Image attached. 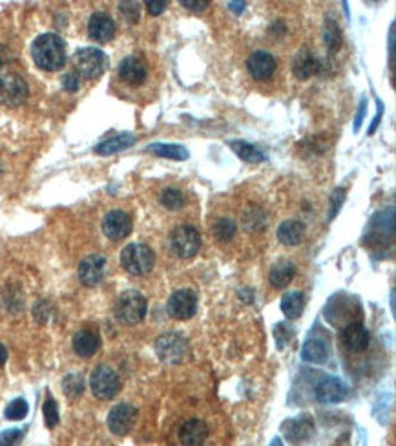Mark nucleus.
<instances>
[{
    "label": "nucleus",
    "mask_w": 396,
    "mask_h": 446,
    "mask_svg": "<svg viewBox=\"0 0 396 446\" xmlns=\"http://www.w3.org/2000/svg\"><path fill=\"white\" fill-rule=\"evenodd\" d=\"M35 65L44 72H57L66 62V44L55 33H44L31 44Z\"/></svg>",
    "instance_id": "nucleus-1"
},
{
    "label": "nucleus",
    "mask_w": 396,
    "mask_h": 446,
    "mask_svg": "<svg viewBox=\"0 0 396 446\" xmlns=\"http://www.w3.org/2000/svg\"><path fill=\"white\" fill-rule=\"evenodd\" d=\"M121 266L132 276H146L155 266V253L145 244H130L121 251Z\"/></svg>",
    "instance_id": "nucleus-2"
},
{
    "label": "nucleus",
    "mask_w": 396,
    "mask_h": 446,
    "mask_svg": "<svg viewBox=\"0 0 396 446\" xmlns=\"http://www.w3.org/2000/svg\"><path fill=\"white\" fill-rule=\"evenodd\" d=\"M146 309H148V302L145 295H141L139 291H124L115 302V317L123 324L136 326L145 318Z\"/></svg>",
    "instance_id": "nucleus-3"
},
{
    "label": "nucleus",
    "mask_w": 396,
    "mask_h": 446,
    "mask_svg": "<svg viewBox=\"0 0 396 446\" xmlns=\"http://www.w3.org/2000/svg\"><path fill=\"white\" fill-rule=\"evenodd\" d=\"M73 66L77 75L84 79H97L106 72L108 57L99 48H81L73 55Z\"/></svg>",
    "instance_id": "nucleus-4"
},
{
    "label": "nucleus",
    "mask_w": 396,
    "mask_h": 446,
    "mask_svg": "<svg viewBox=\"0 0 396 446\" xmlns=\"http://www.w3.org/2000/svg\"><path fill=\"white\" fill-rule=\"evenodd\" d=\"M155 353L163 362L168 364H181L190 355V346L183 334L165 333L155 340Z\"/></svg>",
    "instance_id": "nucleus-5"
},
{
    "label": "nucleus",
    "mask_w": 396,
    "mask_h": 446,
    "mask_svg": "<svg viewBox=\"0 0 396 446\" xmlns=\"http://www.w3.org/2000/svg\"><path fill=\"white\" fill-rule=\"evenodd\" d=\"M170 247L175 256L190 260L201 249V234L194 225H177L170 234Z\"/></svg>",
    "instance_id": "nucleus-6"
},
{
    "label": "nucleus",
    "mask_w": 396,
    "mask_h": 446,
    "mask_svg": "<svg viewBox=\"0 0 396 446\" xmlns=\"http://www.w3.org/2000/svg\"><path fill=\"white\" fill-rule=\"evenodd\" d=\"M89 388L94 391V395L101 401L114 399L115 395L121 390V379L115 374L114 369L108 366H97L94 369V374L89 377Z\"/></svg>",
    "instance_id": "nucleus-7"
},
{
    "label": "nucleus",
    "mask_w": 396,
    "mask_h": 446,
    "mask_svg": "<svg viewBox=\"0 0 396 446\" xmlns=\"http://www.w3.org/2000/svg\"><path fill=\"white\" fill-rule=\"evenodd\" d=\"M28 85L17 73L0 75V104L4 107H21L28 99Z\"/></svg>",
    "instance_id": "nucleus-8"
},
{
    "label": "nucleus",
    "mask_w": 396,
    "mask_h": 446,
    "mask_svg": "<svg viewBox=\"0 0 396 446\" xmlns=\"http://www.w3.org/2000/svg\"><path fill=\"white\" fill-rule=\"evenodd\" d=\"M168 315L175 320H190L197 311V295L192 289H179L168 298Z\"/></svg>",
    "instance_id": "nucleus-9"
},
{
    "label": "nucleus",
    "mask_w": 396,
    "mask_h": 446,
    "mask_svg": "<svg viewBox=\"0 0 396 446\" xmlns=\"http://www.w3.org/2000/svg\"><path fill=\"white\" fill-rule=\"evenodd\" d=\"M106 258L102 254H88L79 263V280L86 288H95L106 276Z\"/></svg>",
    "instance_id": "nucleus-10"
},
{
    "label": "nucleus",
    "mask_w": 396,
    "mask_h": 446,
    "mask_svg": "<svg viewBox=\"0 0 396 446\" xmlns=\"http://www.w3.org/2000/svg\"><path fill=\"white\" fill-rule=\"evenodd\" d=\"M137 419V408L132 404H117L108 413V428L115 435H126L133 428Z\"/></svg>",
    "instance_id": "nucleus-11"
},
{
    "label": "nucleus",
    "mask_w": 396,
    "mask_h": 446,
    "mask_svg": "<svg viewBox=\"0 0 396 446\" xmlns=\"http://www.w3.org/2000/svg\"><path fill=\"white\" fill-rule=\"evenodd\" d=\"M102 232L110 240H124L132 232V218L124 210H110L102 219Z\"/></svg>",
    "instance_id": "nucleus-12"
},
{
    "label": "nucleus",
    "mask_w": 396,
    "mask_h": 446,
    "mask_svg": "<svg viewBox=\"0 0 396 446\" xmlns=\"http://www.w3.org/2000/svg\"><path fill=\"white\" fill-rule=\"evenodd\" d=\"M117 73H119V77L123 79L126 85L139 86L146 81V77H148V68H146V62L141 59V57L130 55L124 57V59L121 60Z\"/></svg>",
    "instance_id": "nucleus-13"
},
{
    "label": "nucleus",
    "mask_w": 396,
    "mask_h": 446,
    "mask_svg": "<svg viewBox=\"0 0 396 446\" xmlns=\"http://www.w3.org/2000/svg\"><path fill=\"white\" fill-rule=\"evenodd\" d=\"M88 35L89 39H94L99 44H106L114 39L115 35V22L108 13H94L88 21Z\"/></svg>",
    "instance_id": "nucleus-14"
},
{
    "label": "nucleus",
    "mask_w": 396,
    "mask_h": 446,
    "mask_svg": "<svg viewBox=\"0 0 396 446\" xmlns=\"http://www.w3.org/2000/svg\"><path fill=\"white\" fill-rule=\"evenodd\" d=\"M247 70L251 73V77L255 81H267L276 72V59L268 52L260 50L247 59Z\"/></svg>",
    "instance_id": "nucleus-15"
},
{
    "label": "nucleus",
    "mask_w": 396,
    "mask_h": 446,
    "mask_svg": "<svg viewBox=\"0 0 396 446\" xmlns=\"http://www.w3.org/2000/svg\"><path fill=\"white\" fill-rule=\"evenodd\" d=\"M349 395V390L345 386V382L336 377H327L316 386V399L324 404H336L341 403Z\"/></svg>",
    "instance_id": "nucleus-16"
},
{
    "label": "nucleus",
    "mask_w": 396,
    "mask_h": 446,
    "mask_svg": "<svg viewBox=\"0 0 396 446\" xmlns=\"http://www.w3.org/2000/svg\"><path fill=\"white\" fill-rule=\"evenodd\" d=\"M341 342H343L345 348L353 353L365 352L370 342L369 330L360 322H353V324H349L341 331Z\"/></svg>",
    "instance_id": "nucleus-17"
},
{
    "label": "nucleus",
    "mask_w": 396,
    "mask_h": 446,
    "mask_svg": "<svg viewBox=\"0 0 396 446\" xmlns=\"http://www.w3.org/2000/svg\"><path fill=\"white\" fill-rule=\"evenodd\" d=\"M209 439V426L199 419H190L179 428V442L183 446H203Z\"/></svg>",
    "instance_id": "nucleus-18"
},
{
    "label": "nucleus",
    "mask_w": 396,
    "mask_h": 446,
    "mask_svg": "<svg viewBox=\"0 0 396 446\" xmlns=\"http://www.w3.org/2000/svg\"><path fill=\"white\" fill-rule=\"evenodd\" d=\"M281 428L290 442H303L314 433V423H312L311 415H302L285 420Z\"/></svg>",
    "instance_id": "nucleus-19"
},
{
    "label": "nucleus",
    "mask_w": 396,
    "mask_h": 446,
    "mask_svg": "<svg viewBox=\"0 0 396 446\" xmlns=\"http://www.w3.org/2000/svg\"><path fill=\"white\" fill-rule=\"evenodd\" d=\"M73 352L77 353L82 359H89L99 352V346H101V337H99L97 331L94 330H81L77 331L75 337H73Z\"/></svg>",
    "instance_id": "nucleus-20"
},
{
    "label": "nucleus",
    "mask_w": 396,
    "mask_h": 446,
    "mask_svg": "<svg viewBox=\"0 0 396 446\" xmlns=\"http://www.w3.org/2000/svg\"><path fill=\"white\" fill-rule=\"evenodd\" d=\"M318 70H319L318 59H316L309 50H299V52L294 55L292 60L294 77L305 81V79L314 77L316 73H318Z\"/></svg>",
    "instance_id": "nucleus-21"
},
{
    "label": "nucleus",
    "mask_w": 396,
    "mask_h": 446,
    "mask_svg": "<svg viewBox=\"0 0 396 446\" xmlns=\"http://www.w3.org/2000/svg\"><path fill=\"white\" fill-rule=\"evenodd\" d=\"M277 240L287 247H294L305 236V223L298 222V219H287L277 227Z\"/></svg>",
    "instance_id": "nucleus-22"
},
{
    "label": "nucleus",
    "mask_w": 396,
    "mask_h": 446,
    "mask_svg": "<svg viewBox=\"0 0 396 446\" xmlns=\"http://www.w3.org/2000/svg\"><path fill=\"white\" fill-rule=\"evenodd\" d=\"M133 143H136V136H133V134H119V136H114V138H108L102 143H99V145L95 146V154L99 156L117 154V152L130 148Z\"/></svg>",
    "instance_id": "nucleus-23"
},
{
    "label": "nucleus",
    "mask_w": 396,
    "mask_h": 446,
    "mask_svg": "<svg viewBox=\"0 0 396 446\" xmlns=\"http://www.w3.org/2000/svg\"><path fill=\"white\" fill-rule=\"evenodd\" d=\"M294 275H296V266L292 262H289V260H281V262L274 263L270 267L268 278H270V283H273L274 288L281 289L292 282Z\"/></svg>",
    "instance_id": "nucleus-24"
},
{
    "label": "nucleus",
    "mask_w": 396,
    "mask_h": 446,
    "mask_svg": "<svg viewBox=\"0 0 396 446\" xmlns=\"http://www.w3.org/2000/svg\"><path fill=\"white\" fill-rule=\"evenodd\" d=\"M329 349L325 340L321 339H309L305 340L302 348V359L307 362H314V364H324L327 361Z\"/></svg>",
    "instance_id": "nucleus-25"
},
{
    "label": "nucleus",
    "mask_w": 396,
    "mask_h": 446,
    "mask_svg": "<svg viewBox=\"0 0 396 446\" xmlns=\"http://www.w3.org/2000/svg\"><path fill=\"white\" fill-rule=\"evenodd\" d=\"M146 152L153 156H159V158H168L175 159V161H183L188 159V151L183 148L181 145H166V143H153L145 148Z\"/></svg>",
    "instance_id": "nucleus-26"
},
{
    "label": "nucleus",
    "mask_w": 396,
    "mask_h": 446,
    "mask_svg": "<svg viewBox=\"0 0 396 446\" xmlns=\"http://www.w3.org/2000/svg\"><path fill=\"white\" fill-rule=\"evenodd\" d=\"M230 148L238 154L239 159L247 161V163H261V161H265V154L260 148H255L254 145H251V143L247 141H241V139L230 141Z\"/></svg>",
    "instance_id": "nucleus-27"
},
{
    "label": "nucleus",
    "mask_w": 396,
    "mask_h": 446,
    "mask_svg": "<svg viewBox=\"0 0 396 446\" xmlns=\"http://www.w3.org/2000/svg\"><path fill=\"white\" fill-rule=\"evenodd\" d=\"M303 305H305V300H303L302 293L298 291L285 293L281 298V311L289 320H294L303 313Z\"/></svg>",
    "instance_id": "nucleus-28"
},
{
    "label": "nucleus",
    "mask_w": 396,
    "mask_h": 446,
    "mask_svg": "<svg viewBox=\"0 0 396 446\" xmlns=\"http://www.w3.org/2000/svg\"><path fill=\"white\" fill-rule=\"evenodd\" d=\"M241 225L251 232L263 231V229L267 227V214H265L260 207L251 205L247 210H245V214H243Z\"/></svg>",
    "instance_id": "nucleus-29"
},
{
    "label": "nucleus",
    "mask_w": 396,
    "mask_h": 446,
    "mask_svg": "<svg viewBox=\"0 0 396 446\" xmlns=\"http://www.w3.org/2000/svg\"><path fill=\"white\" fill-rule=\"evenodd\" d=\"M212 234L217 241H230L236 234V223L229 218H219L212 227Z\"/></svg>",
    "instance_id": "nucleus-30"
},
{
    "label": "nucleus",
    "mask_w": 396,
    "mask_h": 446,
    "mask_svg": "<svg viewBox=\"0 0 396 446\" xmlns=\"http://www.w3.org/2000/svg\"><path fill=\"white\" fill-rule=\"evenodd\" d=\"M187 203V197L177 189H165L161 192V205L168 210H179Z\"/></svg>",
    "instance_id": "nucleus-31"
},
{
    "label": "nucleus",
    "mask_w": 396,
    "mask_h": 446,
    "mask_svg": "<svg viewBox=\"0 0 396 446\" xmlns=\"http://www.w3.org/2000/svg\"><path fill=\"white\" fill-rule=\"evenodd\" d=\"M325 44H327V48L331 50V52H338L341 46V31L340 28H338V24L334 21H327L325 22Z\"/></svg>",
    "instance_id": "nucleus-32"
},
{
    "label": "nucleus",
    "mask_w": 396,
    "mask_h": 446,
    "mask_svg": "<svg viewBox=\"0 0 396 446\" xmlns=\"http://www.w3.org/2000/svg\"><path fill=\"white\" fill-rule=\"evenodd\" d=\"M28 403H26V399H22V397H18V399H13L11 403L6 406V419L9 420H21L24 419L26 415H28Z\"/></svg>",
    "instance_id": "nucleus-33"
},
{
    "label": "nucleus",
    "mask_w": 396,
    "mask_h": 446,
    "mask_svg": "<svg viewBox=\"0 0 396 446\" xmlns=\"http://www.w3.org/2000/svg\"><path fill=\"white\" fill-rule=\"evenodd\" d=\"M43 412H44V423H46L48 428H55V426L59 425V408H57L55 399H53L51 395H48L46 401H44Z\"/></svg>",
    "instance_id": "nucleus-34"
},
{
    "label": "nucleus",
    "mask_w": 396,
    "mask_h": 446,
    "mask_svg": "<svg viewBox=\"0 0 396 446\" xmlns=\"http://www.w3.org/2000/svg\"><path fill=\"white\" fill-rule=\"evenodd\" d=\"M62 388L64 393L68 395V397H79L84 391V381H82V377L79 374H72L64 379Z\"/></svg>",
    "instance_id": "nucleus-35"
},
{
    "label": "nucleus",
    "mask_w": 396,
    "mask_h": 446,
    "mask_svg": "<svg viewBox=\"0 0 396 446\" xmlns=\"http://www.w3.org/2000/svg\"><path fill=\"white\" fill-rule=\"evenodd\" d=\"M119 11L130 24H137L141 18V4L139 2H121Z\"/></svg>",
    "instance_id": "nucleus-36"
},
{
    "label": "nucleus",
    "mask_w": 396,
    "mask_h": 446,
    "mask_svg": "<svg viewBox=\"0 0 396 446\" xmlns=\"http://www.w3.org/2000/svg\"><path fill=\"white\" fill-rule=\"evenodd\" d=\"M24 428H11L0 432V446H17L24 437Z\"/></svg>",
    "instance_id": "nucleus-37"
},
{
    "label": "nucleus",
    "mask_w": 396,
    "mask_h": 446,
    "mask_svg": "<svg viewBox=\"0 0 396 446\" xmlns=\"http://www.w3.org/2000/svg\"><path fill=\"white\" fill-rule=\"evenodd\" d=\"M62 88L66 92H77L81 88V77L77 75L75 72H70L66 75H62Z\"/></svg>",
    "instance_id": "nucleus-38"
},
{
    "label": "nucleus",
    "mask_w": 396,
    "mask_h": 446,
    "mask_svg": "<svg viewBox=\"0 0 396 446\" xmlns=\"http://www.w3.org/2000/svg\"><path fill=\"white\" fill-rule=\"evenodd\" d=\"M331 200H332V207H331V214H329V219H332V218H334V216L338 214V212H340V207H341V203H343V200H345L343 189L334 190V192H332Z\"/></svg>",
    "instance_id": "nucleus-39"
},
{
    "label": "nucleus",
    "mask_w": 396,
    "mask_h": 446,
    "mask_svg": "<svg viewBox=\"0 0 396 446\" xmlns=\"http://www.w3.org/2000/svg\"><path fill=\"white\" fill-rule=\"evenodd\" d=\"M145 6L148 8L150 15H161L168 8V2L166 0H146Z\"/></svg>",
    "instance_id": "nucleus-40"
},
{
    "label": "nucleus",
    "mask_w": 396,
    "mask_h": 446,
    "mask_svg": "<svg viewBox=\"0 0 396 446\" xmlns=\"http://www.w3.org/2000/svg\"><path fill=\"white\" fill-rule=\"evenodd\" d=\"M181 6L187 9H190V11H204V9L209 8V2L207 0H181Z\"/></svg>",
    "instance_id": "nucleus-41"
},
{
    "label": "nucleus",
    "mask_w": 396,
    "mask_h": 446,
    "mask_svg": "<svg viewBox=\"0 0 396 446\" xmlns=\"http://www.w3.org/2000/svg\"><path fill=\"white\" fill-rule=\"evenodd\" d=\"M13 60V53L6 44H0V68Z\"/></svg>",
    "instance_id": "nucleus-42"
},
{
    "label": "nucleus",
    "mask_w": 396,
    "mask_h": 446,
    "mask_svg": "<svg viewBox=\"0 0 396 446\" xmlns=\"http://www.w3.org/2000/svg\"><path fill=\"white\" fill-rule=\"evenodd\" d=\"M365 108H367V101L365 99H362V103H360V114L356 116V119H354V130H360V126H362L363 123V117H365Z\"/></svg>",
    "instance_id": "nucleus-43"
},
{
    "label": "nucleus",
    "mask_w": 396,
    "mask_h": 446,
    "mask_svg": "<svg viewBox=\"0 0 396 446\" xmlns=\"http://www.w3.org/2000/svg\"><path fill=\"white\" fill-rule=\"evenodd\" d=\"M382 116H383V103L382 101H378V114H376V117H375V121H373V125H370V129H369V136L370 134H375L376 132V129H378V125H380V121H382Z\"/></svg>",
    "instance_id": "nucleus-44"
},
{
    "label": "nucleus",
    "mask_w": 396,
    "mask_h": 446,
    "mask_svg": "<svg viewBox=\"0 0 396 446\" xmlns=\"http://www.w3.org/2000/svg\"><path fill=\"white\" fill-rule=\"evenodd\" d=\"M229 6L230 9H232V11H234V13H243V9H245V2H229Z\"/></svg>",
    "instance_id": "nucleus-45"
},
{
    "label": "nucleus",
    "mask_w": 396,
    "mask_h": 446,
    "mask_svg": "<svg viewBox=\"0 0 396 446\" xmlns=\"http://www.w3.org/2000/svg\"><path fill=\"white\" fill-rule=\"evenodd\" d=\"M6 361H8V349H6L4 344L0 342V368L6 364Z\"/></svg>",
    "instance_id": "nucleus-46"
}]
</instances>
